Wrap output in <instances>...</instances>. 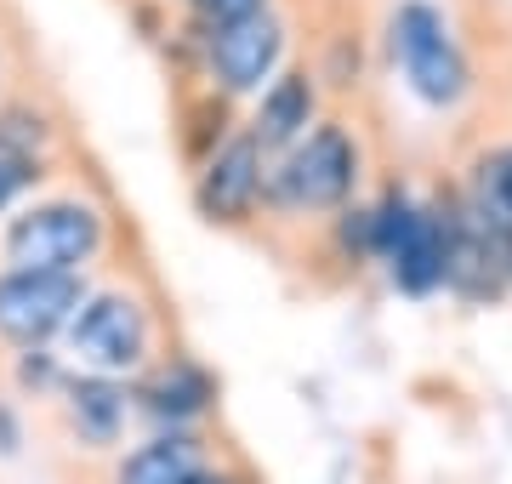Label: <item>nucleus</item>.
I'll list each match as a JSON object with an SVG mask.
<instances>
[{
	"label": "nucleus",
	"instance_id": "6e6552de",
	"mask_svg": "<svg viewBox=\"0 0 512 484\" xmlns=\"http://www.w3.org/2000/svg\"><path fill=\"white\" fill-rule=\"evenodd\" d=\"M450 251H456V211H433V205H421L416 223L404 228V240L387 251L393 285L410 291V297H427V291L450 285Z\"/></svg>",
	"mask_w": 512,
	"mask_h": 484
},
{
	"label": "nucleus",
	"instance_id": "f3484780",
	"mask_svg": "<svg viewBox=\"0 0 512 484\" xmlns=\"http://www.w3.org/2000/svg\"><path fill=\"white\" fill-rule=\"evenodd\" d=\"M507 274H512V240H507Z\"/></svg>",
	"mask_w": 512,
	"mask_h": 484
},
{
	"label": "nucleus",
	"instance_id": "2eb2a0df",
	"mask_svg": "<svg viewBox=\"0 0 512 484\" xmlns=\"http://www.w3.org/2000/svg\"><path fill=\"white\" fill-rule=\"evenodd\" d=\"M268 0H194V12H200L205 23H234V18H251V12H262Z\"/></svg>",
	"mask_w": 512,
	"mask_h": 484
},
{
	"label": "nucleus",
	"instance_id": "ddd939ff",
	"mask_svg": "<svg viewBox=\"0 0 512 484\" xmlns=\"http://www.w3.org/2000/svg\"><path fill=\"white\" fill-rule=\"evenodd\" d=\"M478 223L501 228V234H512V149L490 154L484 166H478V200L467 205Z\"/></svg>",
	"mask_w": 512,
	"mask_h": 484
},
{
	"label": "nucleus",
	"instance_id": "f03ea898",
	"mask_svg": "<svg viewBox=\"0 0 512 484\" xmlns=\"http://www.w3.org/2000/svg\"><path fill=\"white\" fill-rule=\"evenodd\" d=\"M359 166H365L359 160V137L348 126H336V120H319L274 166L268 200L291 205V211H336L359 188Z\"/></svg>",
	"mask_w": 512,
	"mask_h": 484
},
{
	"label": "nucleus",
	"instance_id": "1a4fd4ad",
	"mask_svg": "<svg viewBox=\"0 0 512 484\" xmlns=\"http://www.w3.org/2000/svg\"><path fill=\"white\" fill-rule=\"evenodd\" d=\"M319 126V86H313L308 69H279L268 86H262V103H256V143L268 154H285L296 149L308 131Z\"/></svg>",
	"mask_w": 512,
	"mask_h": 484
},
{
	"label": "nucleus",
	"instance_id": "4468645a",
	"mask_svg": "<svg viewBox=\"0 0 512 484\" xmlns=\"http://www.w3.org/2000/svg\"><path fill=\"white\" fill-rule=\"evenodd\" d=\"M0 137H6V131H0ZM35 177H40V160H35L29 149H18L12 137H6V143H0V211L18 200L23 188L35 183Z\"/></svg>",
	"mask_w": 512,
	"mask_h": 484
},
{
	"label": "nucleus",
	"instance_id": "39448f33",
	"mask_svg": "<svg viewBox=\"0 0 512 484\" xmlns=\"http://www.w3.org/2000/svg\"><path fill=\"white\" fill-rule=\"evenodd\" d=\"M97 245H103V217L80 200L35 205L6 228V257L18 268H69L74 274L86 257H97Z\"/></svg>",
	"mask_w": 512,
	"mask_h": 484
},
{
	"label": "nucleus",
	"instance_id": "9d476101",
	"mask_svg": "<svg viewBox=\"0 0 512 484\" xmlns=\"http://www.w3.org/2000/svg\"><path fill=\"white\" fill-rule=\"evenodd\" d=\"M188 479H200V445L183 439V433H165L120 467V484H188Z\"/></svg>",
	"mask_w": 512,
	"mask_h": 484
},
{
	"label": "nucleus",
	"instance_id": "f257e3e1",
	"mask_svg": "<svg viewBox=\"0 0 512 484\" xmlns=\"http://www.w3.org/2000/svg\"><path fill=\"white\" fill-rule=\"evenodd\" d=\"M387 46H393V63L404 69L410 92L427 103V109H456L467 86H473V69L461 57L456 35L433 0H404L399 12L387 18Z\"/></svg>",
	"mask_w": 512,
	"mask_h": 484
},
{
	"label": "nucleus",
	"instance_id": "f8f14e48",
	"mask_svg": "<svg viewBox=\"0 0 512 484\" xmlns=\"http://www.w3.org/2000/svg\"><path fill=\"white\" fill-rule=\"evenodd\" d=\"M69 410H74V428L86 433V439H97V445H109L114 433H120V416H126L120 393L109 382H97V376L69 388Z\"/></svg>",
	"mask_w": 512,
	"mask_h": 484
},
{
	"label": "nucleus",
	"instance_id": "423d86ee",
	"mask_svg": "<svg viewBox=\"0 0 512 484\" xmlns=\"http://www.w3.org/2000/svg\"><path fill=\"white\" fill-rule=\"evenodd\" d=\"M74 354L92 371H137L148 354V314L131 297H86L69 325Z\"/></svg>",
	"mask_w": 512,
	"mask_h": 484
},
{
	"label": "nucleus",
	"instance_id": "a211bd4d",
	"mask_svg": "<svg viewBox=\"0 0 512 484\" xmlns=\"http://www.w3.org/2000/svg\"><path fill=\"white\" fill-rule=\"evenodd\" d=\"M0 143H6V137H0Z\"/></svg>",
	"mask_w": 512,
	"mask_h": 484
},
{
	"label": "nucleus",
	"instance_id": "0eeeda50",
	"mask_svg": "<svg viewBox=\"0 0 512 484\" xmlns=\"http://www.w3.org/2000/svg\"><path fill=\"white\" fill-rule=\"evenodd\" d=\"M268 149L256 143V131L228 137L200 171V211L211 223H245L256 211V200L268 194Z\"/></svg>",
	"mask_w": 512,
	"mask_h": 484
},
{
	"label": "nucleus",
	"instance_id": "dca6fc26",
	"mask_svg": "<svg viewBox=\"0 0 512 484\" xmlns=\"http://www.w3.org/2000/svg\"><path fill=\"white\" fill-rule=\"evenodd\" d=\"M188 484H222V479H205V473H200V479H188Z\"/></svg>",
	"mask_w": 512,
	"mask_h": 484
},
{
	"label": "nucleus",
	"instance_id": "7ed1b4c3",
	"mask_svg": "<svg viewBox=\"0 0 512 484\" xmlns=\"http://www.w3.org/2000/svg\"><path fill=\"white\" fill-rule=\"evenodd\" d=\"M86 302V285L69 268H12L0 274V336H12L18 348H40L46 336L74 325Z\"/></svg>",
	"mask_w": 512,
	"mask_h": 484
},
{
	"label": "nucleus",
	"instance_id": "20e7f679",
	"mask_svg": "<svg viewBox=\"0 0 512 484\" xmlns=\"http://www.w3.org/2000/svg\"><path fill=\"white\" fill-rule=\"evenodd\" d=\"M279 63H285V18L274 6L234 23H211V35H205V69L228 97L262 92L279 75Z\"/></svg>",
	"mask_w": 512,
	"mask_h": 484
},
{
	"label": "nucleus",
	"instance_id": "9b49d317",
	"mask_svg": "<svg viewBox=\"0 0 512 484\" xmlns=\"http://www.w3.org/2000/svg\"><path fill=\"white\" fill-rule=\"evenodd\" d=\"M143 399H148V410H154V416L188 422V416H200V410L211 405V376H205L200 365H171V371H160L143 388Z\"/></svg>",
	"mask_w": 512,
	"mask_h": 484
}]
</instances>
